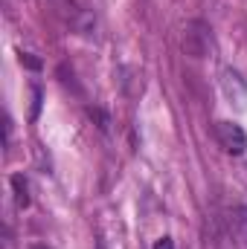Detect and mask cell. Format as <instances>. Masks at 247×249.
I'll list each match as a JSON object with an SVG mask.
<instances>
[{
    "instance_id": "cell-1",
    "label": "cell",
    "mask_w": 247,
    "mask_h": 249,
    "mask_svg": "<svg viewBox=\"0 0 247 249\" xmlns=\"http://www.w3.org/2000/svg\"><path fill=\"white\" fill-rule=\"evenodd\" d=\"M184 50L192 58H206L212 50V29L204 20H189L184 29Z\"/></svg>"
},
{
    "instance_id": "cell-2",
    "label": "cell",
    "mask_w": 247,
    "mask_h": 249,
    "mask_svg": "<svg viewBox=\"0 0 247 249\" xmlns=\"http://www.w3.org/2000/svg\"><path fill=\"white\" fill-rule=\"evenodd\" d=\"M215 136H218V142H221V148L227 151V154H233V157H242L247 151V133L242 124L236 122H218L215 127Z\"/></svg>"
},
{
    "instance_id": "cell-3",
    "label": "cell",
    "mask_w": 247,
    "mask_h": 249,
    "mask_svg": "<svg viewBox=\"0 0 247 249\" xmlns=\"http://www.w3.org/2000/svg\"><path fill=\"white\" fill-rule=\"evenodd\" d=\"M221 90H224V96H227L230 102H236L239 107L247 105V81L236 72V70H224V72H221Z\"/></svg>"
},
{
    "instance_id": "cell-4",
    "label": "cell",
    "mask_w": 247,
    "mask_h": 249,
    "mask_svg": "<svg viewBox=\"0 0 247 249\" xmlns=\"http://www.w3.org/2000/svg\"><path fill=\"white\" fill-rule=\"evenodd\" d=\"M12 191H15V203H18V209H26L29 206V183H26V177L23 174H12Z\"/></svg>"
},
{
    "instance_id": "cell-5",
    "label": "cell",
    "mask_w": 247,
    "mask_h": 249,
    "mask_svg": "<svg viewBox=\"0 0 247 249\" xmlns=\"http://www.w3.org/2000/svg\"><path fill=\"white\" fill-rule=\"evenodd\" d=\"M87 113H90V116H96V119H99V130H108V127H111V119H108V113H102V110H99V107H90V110H87Z\"/></svg>"
},
{
    "instance_id": "cell-6",
    "label": "cell",
    "mask_w": 247,
    "mask_h": 249,
    "mask_svg": "<svg viewBox=\"0 0 247 249\" xmlns=\"http://www.w3.org/2000/svg\"><path fill=\"white\" fill-rule=\"evenodd\" d=\"M9 142H12V119L3 116V145L9 148Z\"/></svg>"
},
{
    "instance_id": "cell-7",
    "label": "cell",
    "mask_w": 247,
    "mask_h": 249,
    "mask_svg": "<svg viewBox=\"0 0 247 249\" xmlns=\"http://www.w3.org/2000/svg\"><path fill=\"white\" fill-rule=\"evenodd\" d=\"M21 64H26L29 70H41V61H38V58H32L29 53H21Z\"/></svg>"
},
{
    "instance_id": "cell-8",
    "label": "cell",
    "mask_w": 247,
    "mask_h": 249,
    "mask_svg": "<svg viewBox=\"0 0 247 249\" xmlns=\"http://www.w3.org/2000/svg\"><path fill=\"white\" fill-rule=\"evenodd\" d=\"M151 249H175V241H172L169 235H163V238H160V241H157Z\"/></svg>"
},
{
    "instance_id": "cell-9",
    "label": "cell",
    "mask_w": 247,
    "mask_h": 249,
    "mask_svg": "<svg viewBox=\"0 0 247 249\" xmlns=\"http://www.w3.org/2000/svg\"><path fill=\"white\" fill-rule=\"evenodd\" d=\"M35 249H44V247H35Z\"/></svg>"
}]
</instances>
